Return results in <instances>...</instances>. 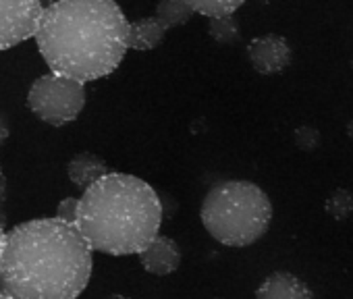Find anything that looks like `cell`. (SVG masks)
I'll return each mask as SVG.
<instances>
[{"instance_id":"1","label":"cell","mask_w":353,"mask_h":299,"mask_svg":"<svg viewBox=\"0 0 353 299\" xmlns=\"http://www.w3.org/2000/svg\"><path fill=\"white\" fill-rule=\"evenodd\" d=\"M92 264V247L75 225L36 218L5 233L0 282L11 299H77Z\"/></svg>"},{"instance_id":"2","label":"cell","mask_w":353,"mask_h":299,"mask_svg":"<svg viewBox=\"0 0 353 299\" xmlns=\"http://www.w3.org/2000/svg\"><path fill=\"white\" fill-rule=\"evenodd\" d=\"M129 21L114 0H54L34 34L52 73L88 83L110 75L127 54Z\"/></svg>"},{"instance_id":"3","label":"cell","mask_w":353,"mask_h":299,"mask_svg":"<svg viewBox=\"0 0 353 299\" xmlns=\"http://www.w3.org/2000/svg\"><path fill=\"white\" fill-rule=\"evenodd\" d=\"M162 225V202L139 177L106 173L79 198L75 227L92 247L110 256L139 254Z\"/></svg>"},{"instance_id":"4","label":"cell","mask_w":353,"mask_h":299,"mask_svg":"<svg viewBox=\"0 0 353 299\" xmlns=\"http://www.w3.org/2000/svg\"><path fill=\"white\" fill-rule=\"evenodd\" d=\"M204 229L227 247H248L270 227L272 204L262 187L233 179L214 185L200 208Z\"/></svg>"},{"instance_id":"5","label":"cell","mask_w":353,"mask_h":299,"mask_svg":"<svg viewBox=\"0 0 353 299\" xmlns=\"http://www.w3.org/2000/svg\"><path fill=\"white\" fill-rule=\"evenodd\" d=\"M28 106L40 121L63 127L81 114L85 106V83L50 71L32 83Z\"/></svg>"},{"instance_id":"6","label":"cell","mask_w":353,"mask_h":299,"mask_svg":"<svg viewBox=\"0 0 353 299\" xmlns=\"http://www.w3.org/2000/svg\"><path fill=\"white\" fill-rule=\"evenodd\" d=\"M42 11V0H0V50L34 38Z\"/></svg>"},{"instance_id":"7","label":"cell","mask_w":353,"mask_h":299,"mask_svg":"<svg viewBox=\"0 0 353 299\" xmlns=\"http://www.w3.org/2000/svg\"><path fill=\"white\" fill-rule=\"evenodd\" d=\"M248 59L262 75L283 73L291 63V46L283 36H260L248 44Z\"/></svg>"},{"instance_id":"8","label":"cell","mask_w":353,"mask_h":299,"mask_svg":"<svg viewBox=\"0 0 353 299\" xmlns=\"http://www.w3.org/2000/svg\"><path fill=\"white\" fill-rule=\"evenodd\" d=\"M137 256H139V264L143 266V270L156 276L172 274L181 266L179 245L164 235H156Z\"/></svg>"},{"instance_id":"9","label":"cell","mask_w":353,"mask_h":299,"mask_svg":"<svg viewBox=\"0 0 353 299\" xmlns=\"http://www.w3.org/2000/svg\"><path fill=\"white\" fill-rule=\"evenodd\" d=\"M256 299H314V293L299 276L279 270L262 280Z\"/></svg>"},{"instance_id":"10","label":"cell","mask_w":353,"mask_h":299,"mask_svg":"<svg viewBox=\"0 0 353 299\" xmlns=\"http://www.w3.org/2000/svg\"><path fill=\"white\" fill-rule=\"evenodd\" d=\"M106 173H108L106 163L98 154H94V152H79L67 165V175H69L71 183L77 189H81V192L92 187Z\"/></svg>"},{"instance_id":"11","label":"cell","mask_w":353,"mask_h":299,"mask_svg":"<svg viewBox=\"0 0 353 299\" xmlns=\"http://www.w3.org/2000/svg\"><path fill=\"white\" fill-rule=\"evenodd\" d=\"M166 30L156 17H145L129 23L127 32V50H137V52H148L160 46L164 40Z\"/></svg>"},{"instance_id":"12","label":"cell","mask_w":353,"mask_h":299,"mask_svg":"<svg viewBox=\"0 0 353 299\" xmlns=\"http://www.w3.org/2000/svg\"><path fill=\"white\" fill-rule=\"evenodd\" d=\"M194 9L190 7L188 0H160L158 7H156V19L164 25V30H172V28H179L185 25L188 21H192L194 17Z\"/></svg>"},{"instance_id":"13","label":"cell","mask_w":353,"mask_h":299,"mask_svg":"<svg viewBox=\"0 0 353 299\" xmlns=\"http://www.w3.org/2000/svg\"><path fill=\"white\" fill-rule=\"evenodd\" d=\"M194 13H200L208 19L216 17H229L235 15V11L245 3V0H188Z\"/></svg>"},{"instance_id":"14","label":"cell","mask_w":353,"mask_h":299,"mask_svg":"<svg viewBox=\"0 0 353 299\" xmlns=\"http://www.w3.org/2000/svg\"><path fill=\"white\" fill-rule=\"evenodd\" d=\"M208 32H210V38L221 42V44H231V42H235L239 38V25L233 19V15L210 19Z\"/></svg>"},{"instance_id":"15","label":"cell","mask_w":353,"mask_h":299,"mask_svg":"<svg viewBox=\"0 0 353 299\" xmlns=\"http://www.w3.org/2000/svg\"><path fill=\"white\" fill-rule=\"evenodd\" d=\"M326 212L332 218H347L353 212V196L347 189H336L326 200Z\"/></svg>"},{"instance_id":"16","label":"cell","mask_w":353,"mask_h":299,"mask_svg":"<svg viewBox=\"0 0 353 299\" xmlns=\"http://www.w3.org/2000/svg\"><path fill=\"white\" fill-rule=\"evenodd\" d=\"M77 210H79V198H65L59 208H57V216L59 220L63 223H69V225H75L77 220Z\"/></svg>"},{"instance_id":"17","label":"cell","mask_w":353,"mask_h":299,"mask_svg":"<svg viewBox=\"0 0 353 299\" xmlns=\"http://www.w3.org/2000/svg\"><path fill=\"white\" fill-rule=\"evenodd\" d=\"M295 143L301 150H314L320 143V133L314 127H299L295 131Z\"/></svg>"},{"instance_id":"18","label":"cell","mask_w":353,"mask_h":299,"mask_svg":"<svg viewBox=\"0 0 353 299\" xmlns=\"http://www.w3.org/2000/svg\"><path fill=\"white\" fill-rule=\"evenodd\" d=\"M9 133H11V129H9V123H7L5 114H0V145H3V143L9 139Z\"/></svg>"},{"instance_id":"19","label":"cell","mask_w":353,"mask_h":299,"mask_svg":"<svg viewBox=\"0 0 353 299\" xmlns=\"http://www.w3.org/2000/svg\"><path fill=\"white\" fill-rule=\"evenodd\" d=\"M3 243H5V231H3V225H0V251H3Z\"/></svg>"},{"instance_id":"20","label":"cell","mask_w":353,"mask_h":299,"mask_svg":"<svg viewBox=\"0 0 353 299\" xmlns=\"http://www.w3.org/2000/svg\"><path fill=\"white\" fill-rule=\"evenodd\" d=\"M108 299H129L127 295H119V293H114V295H110Z\"/></svg>"},{"instance_id":"21","label":"cell","mask_w":353,"mask_h":299,"mask_svg":"<svg viewBox=\"0 0 353 299\" xmlns=\"http://www.w3.org/2000/svg\"><path fill=\"white\" fill-rule=\"evenodd\" d=\"M347 131H349V137L353 139V121L349 123V127H347Z\"/></svg>"},{"instance_id":"22","label":"cell","mask_w":353,"mask_h":299,"mask_svg":"<svg viewBox=\"0 0 353 299\" xmlns=\"http://www.w3.org/2000/svg\"><path fill=\"white\" fill-rule=\"evenodd\" d=\"M0 299H11V297H9V295H7V293L3 291V289H0Z\"/></svg>"},{"instance_id":"23","label":"cell","mask_w":353,"mask_h":299,"mask_svg":"<svg viewBox=\"0 0 353 299\" xmlns=\"http://www.w3.org/2000/svg\"><path fill=\"white\" fill-rule=\"evenodd\" d=\"M0 177H3V171H0Z\"/></svg>"}]
</instances>
